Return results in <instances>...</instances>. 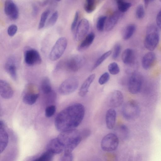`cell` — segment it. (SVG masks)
Here are the masks:
<instances>
[{"instance_id": "17", "label": "cell", "mask_w": 161, "mask_h": 161, "mask_svg": "<svg viewBox=\"0 0 161 161\" xmlns=\"http://www.w3.org/2000/svg\"><path fill=\"white\" fill-rule=\"evenodd\" d=\"M116 112L113 108H110L107 111L105 115L106 126L109 129H112L114 127L116 119Z\"/></svg>"}, {"instance_id": "28", "label": "cell", "mask_w": 161, "mask_h": 161, "mask_svg": "<svg viewBox=\"0 0 161 161\" xmlns=\"http://www.w3.org/2000/svg\"><path fill=\"white\" fill-rule=\"evenodd\" d=\"M112 51L109 50L103 54L96 61L91 69L92 71L99 66L111 54Z\"/></svg>"}, {"instance_id": "41", "label": "cell", "mask_w": 161, "mask_h": 161, "mask_svg": "<svg viewBox=\"0 0 161 161\" xmlns=\"http://www.w3.org/2000/svg\"><path fill=\"white\" fill-rule=\"evenodd\" d=\"M17 27L14 24L10 25L7 29L8 35L10 36H13L16 33L17 31Z\"/></svg>"}, {"instance_id": "39", "label": "cell", "mask_w": 161, "mask_h": 161, "mask_svg": "<svg viewBox=\"0 0 161 161\" xmlns=\"http://www.w3.org/2000/svg\"><path fill=\"white\" fill-rule=\"evenodd\" d=\"M121 45L118 44H116L114 47L112 58L114 59H116L119 56L121 51Z\"/></svg>"}, {"instance_id": "3", "label": "cell", "mask_w": 161, "mask_h": 161, "mask_svg": "<svg viewBox=\"0 0 161 161\" xmlns=\"http://www.w3.org/2000/svg\"><path fill=\"white\" fill-rule=\"evenodd\" d=\"M144 45L148 50L152 51L157 46L159 41V35L158 28L154 25L148 26L146 32Z\"/></svg>"}, {"instance_id": "43", "label": "cell", "mask_w": 161, "mask_h": 161, "mask_svg": "<svg viewBox=\"0 0 161 161\" xmlns=\"http://www.w3.org/2000/svg\"><path fill=\"white\" fill-rule=\"evenodd\" d=\"M79 12L76 11L75 14V16L71 25V29L72 31H73L77 26V23L79 18Z\"/></svg>"}, {"instance_id": "42", "label": "cell", "mask_w": 161, "mask_h": 161, "mask_svg": "<svg viewBox=\"0 0 161 161\" xmlns=\"http://www.w3.org/2000/svg\"><path fill=\"white\" fill-rule=\"evenodd\" d=\"M80 135L82 139L87 138L91 134V131L88 128H85L80 131Z\"/></svg>"}, {"instance_id": "27", "label": "cell", "mask_w": 161, "mask_h": 161, "mask_svg": "<svg viewBox=\"0 0 161 161\" xmlns=\"http://www.w3.org/2000/svg\"><path fill=\"white\" fill-rule=\"evenodd\" d=\"M97 6V1L94 0H87L84 5L85 11L87 13H90L93 12Z\"/></svg>"}, {"instance_id": "15", "label": "cell", "mask_w": 161, "mask_h": 161, "mask_svg": "<svg viewBox=\"0 0 161 161\" xmlns=\"http://www.w3.org/2000/svg\"><path fill=\"white\" fill-rule=\"evenodd\" d=\"M14 94L13 90L9 84L5 80H0V95L3 98L8 99L11 98Z\"/></svg>"}, {"instance_id": "14", "label": "cell", "mask_w": 161, "mask_h": 161, "mask_svg": "<svg viewBox=\"0 0 161 161\" xmlns=\"http://www.w3.org/2000/svg\"><path fill=\"white\" fill-rule=\"evenodd\" d=\"M9 137L5 124L2 120L0 121V151L3 152L8 145Z\"/></svg>"}, {"instance_id": "8", "label": "cell", "mask_w": 161, "mask_h": 161, "mask_svg": "<svg viewBox=\"0 0 161 161\" xmlns=\"http://www.w3.org/2000/svg\"><path fill=\"white\" fill-rule=\"evenodd\" d=\"M118 136L112 133L106 135L102 139L101 146L104 151L110 152L114 151L117 148L119 144Z\"/></svg>"}, {"instance_id": "40", "label": "cell", "mask_w": 161, "mask_h": 161, "mask_svg": "<svg viewBox=\"0 0 161 161\" xmlns=\"http://www.w3.org/2000/svg\"><path fill=\"white\" fill-rule=\"evenodd\" d=\"M73 155L72 153L64 152L59 161H73Z\"/></svg>"}, {"instance_id": "1", "label": "cell", "mask_w": 161, "mask_h": 161, "mask_svg": "<svg viewBox=\"0 0 161 161\" xmlns=\"http://www.w3.org/2000/svg\"><path fill=\"white\" fill-rule=\"evenodd\" d=\"M85 113V108L82 104H72L57 115L54 121L55 127L60 132L76 129L83 121Z\"/></svg>"}, {"instance_id": "2", "label": "cell", "mask_w": 161, "mask_h": 161, "mask_svg": "<svg viewBox=\"0 0 161 161\" xmlns=\"http://www.w3.org/2000/svg\"><path fill=\"white\" fill-rule=\"evenodd\" d=\"M64 149V152L72 153L82 139L80 131L76 129L62 132L56 137Z\"/></svg>"}, {"instance_id": "7", "label": "cell", "mask_w": 161, "mask_h": 161, "mask_svg": "<svg viewBox=\"0 0 161 161\" xmlns=\"http://www.w3.org/2000/svg\"><path fill=\"white\" fill-rule=\"evenodd\" d=\"M79 81L78 78L72 76L65 80L60 85L59 93L64 95L70 94L75 92L78 88Z\"/></svg>"}, {"instance_id": "32", "label": "cell", "mask_w": 161, "mask_h": 161, "mask_svg": "<svg viewBox=\"0 0 161 161\" xmlns=\"http://www.w3.org/2000/svg\"><path fill=\"white\" fill-rule=\"evenodd\" d=\"M107 19V17L101 16L97 19L96 23V28L98 31H103Z\"/></svg>"}, {"instance_id": "16", "label": "cell", "mask_w": 161, "mask_h": 161, "mask_svg": "<svg viewBox=\"0 0 161 161\" xmlns=\"http://www.w3.org/2000/svg\"><path fill=\"white\" fill-rule=\"evenodd\" d=\"M47 150L48 151L54 155L60 153L64 151V149L57 138L52 139L47 144Z\"/></svg>"}, {"instance_id": "9", "label": "cell", "mask_w": 161, "mask_h": 161, "mask_svg": "<svg viewBox=\"0 0 161 161\" xmlns=\"http://www.w3.org/2000/svg\"><path fill=\"white\" fill-rule=\"evenodd\" d=\"M24 56L25 63L29 65L39 64L42 61L39 53L34 49L28 48L26 49L24 52Z\"/></svg>"}, {"instance_id": "11", "label": "cell", "mask_w": 161, "mask_h": 161, "mask_svg": "<svg viewBox=\"0 0 161 161\" xmlns=\"http://www.w3.org/2000/svg\"><path fill=\"white\" fill-rule=\"evenodd\" d=\"M124 101V96L122 92L118 90H114L108 96L107 102L108 105L112 108L119 107Z\"/></svg>"}, {"instance_id": "30", "label": "cell", "mask_w": 161, "mask_h": 161, "mask_svg": "<svg viewBox=\"0 0 161 161\" xmlns=\"http://www.w3.org/2000/svg\"><path fill=\"white\" fill-rule=\"evenodd\" d=\"M54 155L50 152L47 150L33 161H52Z\"/></svg>"}, {"instance_id": "18", "label": "cell", "mask_w": 161, "mask_h": 161, "mask_svg": "<svg viewBox=\"0 0 161 161\" xmlns=\"http://www.w3.org/2000/svg\"><path fill=\"white\" fill-rule=\"evenodd\" d=\"M156 59L155 53L152 52H149L146 53L143 57L142 64L143 68L147 70L150 69L153 65Z\"/></svg>"}, {"instance_id": "4", "label": "cell", "mask_w": 161, "mask_h": 161, "mask_svg": "<svg viewBox=\"0 0 161 161\" xmlns=\"http://www.w3.org/2000/svg\"><path fill=\"white\" fill-rule=\"evenodd\" d=\"M123 116L126 119L131 121L136 119L140 113L138 103L135 100L128 101L123 105L122 110Z\"/></svg>"}, {"instance_id": "21", "label": "cell", "mask_w": 161, "mask_h": 161, "mask_svg": "<svg viewBox=\"0 0 161 161\" xmlns=\"http://www.w3.org/2000/svg\"><path fill=\"white\" fill-rule=\"evenodd\" d=\"M120 16V14L118 11L112 14L106 21L105 29L106 31H109L113 29L117 24Z\"/></svg>"}, {"instance_id": "20", "label": "cell", "mask_w": 161, "mask_h": 161, "mask_svg": "<svg viewBox=\"0 0 161 161\" xmlns=\"http://www.w3.org/2000/svg\"><path fill=\"white\" fill-rule=\"evenodd\" d=\"M5 69L11 78L14 80H17V67L15 61L12 58L7 60L5 65Z\"/></svg>"}, {"instance_id": "12", "label": "cell", "mask_w": 161, "mask_h": 161, "mask_svg": "<svg viewBox=\"0 0 161 161\" xmlns=\"http://www.w3.org/2000/svg\"><path fill=\"white\" fill-rule=\"evenodd\" d=\"M89 28L88 20L85 19H81L76 26L75 38L77 41H79L84 38L87 33Z\"/></svg>"}, {"instance_id": "25", "label": "cell", "mask_w": 161, "mask_h": 161, "mask_svg": "<svg viewBox=\"0 0 161 161\" xmlns=\"http://www.w3.org/2000/svg\"><path fill=\"white\" fill-rule=\"evenodd\" d=\"M136 30V26L133 24L128 25L125 28L123 34V38L126 40L133 35Z\"/></svg>"}, {"instance_id": "22", "label": "cell", "mask_w": 161, "mask_h": 161, "mask_svg": "<svg viewBox=\"0 0 161 161\" xmlns=\"http://www.w3.org/2000/svg\"><path fill=\"white\" fill-rule=\"evenodd\" d=\"M95 37V34L93 32L88 34L78 46V51H83L89 47L93 42Z\"/></svg>"}, {"instance_id": "46", "label": "cell", "mask_w": 161, "mask_h": 161, "mask_svg": "<svg viewBox=\"0 0 161 161\" xmlns=\"http://www.w3.org/2000/svg\"><path fill=\"white\" fill-rule=\"evenodd\" d=\"M51 1L49 0H45L43 1H42L40 2L39 3L40 5L42 6H45L47 5L50 3Z\"/></svg>"}, {"instance_id": "24", "label": "cell", "mask_w": 161, "mask_h": 161, "mask_svg": "<svg viewBox=\"0 0 161 161\" xmlns=\"http://www.w3.org/2000/svg\"><path fill=\"white\" fill-rule=\"evenodd\" d=\"M39 96V94L37 93L27 92L24 95L23 101L25 103L31 105L35 103Z\"/></svg>"}, {"instance_id": "5", "label": "cell", "mask_w": 161, "mask_h": 161, "mask_svg": "<svg viewBox=\"0 0 161 161\" xmlns=\"http://www.w3.org/2000/svg\"><path fill=\"white\" fill-rule=\"evenodd\" d=\"M143 79V76L139 72H136L131 74L127 83L129 92L133 94L139 93L142 87Z\"/></svg>"}, {"instance_id": "37", "label": "cell", "mask_w": 161, "mask_h": 161, "mask_svg": "<svg viewBox=\"0 0 161 161\" xmlns=\"http://www.w3.org/2000/svg\"><path fill=\"white\" fill-rule=\"evenodd\" d=\"M110 79L109 74L107 72H105L103 74L99 77L98 82L101 85H103L106 84L108 82Z\"/></svg>"}, {"instance_id": "36", "label": "cell", "mask_w": 161, "mask_h": 161, "mask_svg": "<svg viewBox=\"0 0 161 161\" xmlns=\"http://www.w3.org/2000/svg\"><path fill=\"white\" fill-rule=\"evenodd\" d=\"M56 108L55 106L51 105L47 107L45 109V115L47 118L52 117L54 115L55 111Z\"/></svg>"}, {"instance_id": "6", "label": "cell", "mask_w": 161, "mask_h": 161, "mask_svg": "<svg viewBox=\"0 0 161 161\" xmlns=\"http://www.w3.org/2000/svg\"><path fill=\"white\" fill-rule=\"evenodd\" d=\"M67 45V40L65 37H61L58 39L50 53V59L55 61L59 59L64 54Z\"/></svg>"}, {"instance_id": "19", "label": "cell", "mask_w": 161, "mask_h": 161, "mask_svg": "<svg viewBox=\"0 0 161 161\" xmlns=\"http://www.w3.org/2000/svg\"><path fill=\"white\" fill-rule=\"evenodd\" d=\"M94 74L90 75L83 82L78 92V94L81 97H84L88 92L90 86L95 78Z\"/></svg>"}, {"instance_id": "26", "label": "cell", "mask_w": 161, "mask_h": 161, "mask_svg": "<svg viewBox=\"0 0 161 161\" xmlns=\"http://www.w3.org/2000/svg\"><path fill=\"white\" fill-rule=\"evenodd\" d=\"M41 89L42 92L46 94H49L52 92L50 81L48 78H45L42 80L41 84Z\"/></svg>"}, {"instance_id": "31", "label": "cell", "mask_w": 161, "mask_h": 161, "mask_svg": "<svg viewBox=\"0 0 161 161\" xmlns=\"http://www.w3.org/2000/svg\"><path fill=\"white\" fill-rule=\"evenodd\" d=\"M50 13V10H45L42 13L41 16L39 25L38 29H41L45 26L47 18Z\"/></svg>"}, {"instance_id": "29", "label": "cell", "mask_w": 161, "mask_h": 161, "mask_svg": "<svg viewBox=\"0 0 161 161\" xmlns=\"http://www.w3.org/2000/svg\"><path fill=\"white\" fill-rule=\"evenodd\" d=\"M116 3L119 10L122 13L127 11L131 6L130 3L122 0L116 1Z\"/></svg>"}, {"instance_id": "34", "label": "cell", "mask_w": 161, "mask_h": 161, "mask_svg": "<svg viewBox=\"0 0 161 161\" xmlns=\"http://www.w3.org/2000/svg\"><path fill=\"white\" fill-rule=\"evenodd\" d=\"M58 14L57 11H55L51 15L46 24L47 27H52L57 22L58 18Z\"/></svg>"}, {"instance_id": "38", "label": "cell", "mask_w": 161, "mask_h": 161, "mask_svg": "<svg viewBox=\"0 0 161 161\" xmlns=\"http://www.w3.org/2000/svg\"><path fill=\"white\" fill-rule=\"evenodd\" d=\"M121 134L124 138H126L129 134V130L127 127L125 125L122 124L120 125L118 128Z\"/></svg>"}, {"instance_id": "35", "label": "cell", "mask_w": 161, "mask_h": 161, "mask_svg": "<svg viewBox=\"0 0 161 161\" xmlns=\"http://www.w3.org/2000/svg\"><path fill=\"white\" fill-rule=\"evenodd\" d=\"M145 15V11L144 7L142 4L139 5L136 9V15L138 19H142Z\"/></svg>"}, {"instance_id": "13", "label": "cell", "mask_w": 161, "mask_h": 161, "mask_svg": "<svg viewBox=\"0 0 161 161\" xmlns=\"http://www.w3.org/2000/svg\"><path fill=\"white\" fill-rule=\"evenodd\" d=\"M4 11L6 15L11 20H16L19 17L18 8L16 5L12 0H7L5 2Z\"/></svg>"}, {"instance_id": "47", "label": "cell", "mask_w": 161, "mask_h": 161, "mask_svg": "<svg viewBox=\"0 0 161 161\" xmlns=\"http://www.w3.org/2000/svg\"><path fill=\"white\" fill-rule=\"evenodd\" d=\"M153 1V0H144V2L145 7L147 8L149 3Z\"/></svg>"}, {"instance_id": "48", "label": "cell", "mask_w": 161, "mask_h": 161, "mask_svg": "<svg viewBox=\"0 0 161 161\" xmlns=\"http://www.w3.org/2000/svg\"><path fill=\"white\" fill-rule=\"evenodd\" d=\"M160 1L161 2V0H160Z\"/></svg>"}, {"instance_id": "45", "label": "cell", "mask_w": 161, "mask_h": 161, "mask_svg": "<svg viewBox=\"0 0 161 161\" xmlns=\"http://www.w3.org/2000/svg\"><path fill=\"white\" fill-rule=\"evenodd\" d=\"M38 9L37 7L35 5L32 6V14L34 16L36 15L37 13Z\"/></svg>"}, {"instance_id": "10", "label": "cell", "mask_w": 161, "mask_h": 161, "mask_svg": "<svg viewBox=\"0 0 161 161\" xmlns=\"http://www.w3.org/2000/svg\"><path fill=\"white\" fill-rule=\"evenodd\" d=\"M83 57L80 55L73 56L65 63L64 66L68 70L73 72L77 71L84 64Z\"/></svg>"}, {"instance_id": "33", "label": "cell", "mask_w": 161, "mask_h": 161, "mask_svg": "<svg viewBox=\"0 0 161 161\" xmlns=\"http://www.w3.org/2000/svg\"><path fill=\"white\" fill-rule=\"evenodd\" d=\"M108 70L109 73L112 75H116L120 72V68L118 64L116 62H112L108 66Z\"/></svg>"}, {"instance_id": "44", "label": "cell", "mask_w": 161, "mask_h": 161, "mask_svg": "<svg viewBox=\"0 0 161 161\" xmlns=\"http://www.w3.org/2000/svg\"><path fill=\"white\" fill-rule=\"evenodd\" d=\"M156 21L157 26L161 29V10L159 11L157 15Z\"/></svg>"}, {"instance_id": "23", "label": "cell", "mask_w": 161, "mask_h": 161, "mask_svg": "<svg viewBox=\"0 0 161 161\" xmlns=\"http://www.w3.org/2000/svg\"><path fill=\"white\" fill-rule=\"evenodd\" d=\"M122 59L123 62L126 65L133 64L134 61V55L132 50L130 48L125 50L122 55Z\"/></svg>"}]
</instances>
